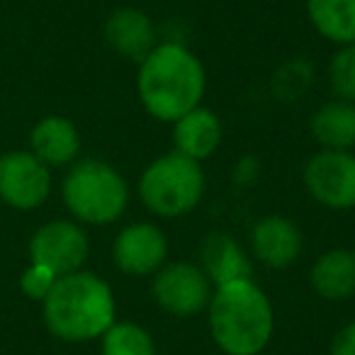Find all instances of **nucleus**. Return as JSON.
<instances>
[{
  "mask_svg": "<svg viewBox=\"0 0 355 355\" xmlns=\"http://www.w3.org/2000/svg\"><path fill=\"white\" fill-rule=\"evenodd\" d=\"M137 88L151 117L175 122L202 100L205 69L183 44L166 42L144 56Z\"/></svg>",
  "mask_w": 355,
  "mask_h": 355,
  "instance_id": "1",
  "label": "nucleus"
},
{
  "mask_svg": "<svg viewBox=\"0 0 355 355\" xmlns=\"http://www.w3.org/2000/svg\"><path fill=\"white\" fill-rule=\"evenodd\" d=\"M209 329L227 355H258L272 334V306L266 292L251 277L217 285L209 300Z\"/></svg>",
  "mask_w": 355,
  "mask_h": 355,
  "instance_id": "2",
  "label": "nucleus"
},
{
  "mask_svg": "<svg viewBox=\"0 0 355 355\" xmlns=\"http://www.w3.org/2000/svg\"><path fill=\"white\" fill-rule=\"evenodd\" d=\"M44 321L56 338L90 340L114 324V297L93 272H71L54 282L44 297Z\"/></svg>",
  "mask_w": 355,
  "mask_h": 355,
  "instance_id": "3",
  "label": "nucleus"
},
{
  "mask_svg": "<svg viewBox=\"0 0 355 355\" xmlns=\"http://www.w3.org/2000/svg\"><path fill=\"white\" fill-rule=\"evenodd\" d=\"M205 175L198 161L183 153H168L151 163L139 180V198L158 217H180L200 205Z\"/></svg>",
  "mask_w": 355,
  "mask_h": 355,
  "instance_id": "4",
  "label": "nucleus"
},
{
  "mask_svg": "<svg viewBox=\"0 0 355 355\" xmlns=\"http://www.w3.org/2000/svg\"><path fill=\"white\" fill-rule=\"evenodd\" d=\"M124 178L103 161H83L64 180V202L71 214L88 224H112L127 207Z\"/></svg>",
  "mask_w": 355,
  "mask_h": 355,
  "instance_id": "5",
  "label": "nucleus"
},
{
  "mask_svg": "<svg viewBox=\"0 0 355 355\" xmlns=\"http://www.w3.org/2000/svg\"><path fill=\"white\" fill-rule=\"evenodd\" d=\"M151 292L158 306L168 314L193 316L212 300V280L195 263H171L156 270Z\"/></svg>",
  "mask_w": 355,
  "mask_h": 355,
  "instance_id": "6",
  "label": "nucleus"
},
{
  "mask_svg": "<svg viewBox=\"0 0 355 355\" xmlns=\"http://www.w3.org/2000/svg\"><path fill=\"white\" fill-rule=\"evenodd\" d=\"M304 185L311 198L326 207H355V156L350 151L324 148L306 163Z\"/></svg>",
  "mask_w": 355,
  "mask_h": 355,
  "instance_id": "7",
  "label": "nucleus"
},
{
  "mask_svg": "<svg viewBox=\"0 0 355 355\" xmlns=\"http://www.w3.org/2000/svg\"><path fill=\"white\" fill-rule=\"evenodd\" d=\"M49 171L35 153L12 151L0 158V198L17 209L40 207L49 195Z\"/></svg>",
  "mask_w": 355,
  "mask_h": 355,
  "instance_id": "8",
  "label": "nucleus"
},
{
  "mask_svg": "<svg viewBox=\"0 0 355 355\" xmlns=\"http://www.w3.org/2000/svg\"><path fill=\"white\" fill-rule=\"evenodd\" d=\"M32 263L49 268L54 275H71L88 258V239L71 222H51L32 236Z\"/></svg>",
  "mask_w": 355,
  "mask_h": 355,
  "instance_id": "9",
  "label": "nucleus"
},
{
  "mask_svg": "<svg viewBox=\"0 0 355 355\" xmlns=\"http://www.w3.org/2000/svg\"><path fill=\"white\" fill-rule=\"evenodd\" d=\"M166 253L168 241L163 232L146 222L122 229L112 246L114 266L127 275H151L163 266Z\"/></svg>",
  "mask_w": 355,
  "mask_h": 355,
  "instance_id": "10",
  "label": "nucleus"
},
{
  "mask_svg": "<svg viewBox=\"0 0 355 355\" xmlns=\"http://www.w3.org/2000/svg\"><path fill=\"white\" fill-rule=\"evenodd\" d=\"M251 243L258 261L266 263L268 268H287L300 256L302 234L290 219L270 214L253 227Z\"/></svg>",
  "mask_w": 355,
  "mask_h": 355,
  "instance_id": "11",
  "label": "nucleus"
},
{
  "mask_svg": "<svg viewBox=\"0 0 355 355\" xmlns=\"http://www.w3.org/2000/svg\"><path fill=\"white\" fill-rule=\"evenodd\" d=\"M173 144L175 151L193 161L209 158L222 144V124L219 117L207 107H195L180 119H175L173 129Z\"/></svg>",
  "mask_w": 355,
  "mask_h": 355,
  "instance_id": "12",
  "label": "nucleus"
},
{
  "mask_svg": "<svg viewBox=\"0 0 355 355\" xmlns=\"http://www.w3.org/2000/svg\"><path fill=\"white\" fill-rule=\"evenodd\" d=\"M107 42L124 56L144 61V56L153 49V25L141 10L122 8L110 15L105 25Z\"/></svg>",
  "mask_w": 355,
  "mask_h": 355,
  "instance_id": "13",
  "label": "nucleus"
},
{
  "mask_svg": "<svg viewBox=\"0 0 355 355\" xmlns=\"http://www.w3.org/2000/svg\"><path fill=\"white\" fill-rule=\"evenodd\" d=\"M311 287L324 300H348L355 295V251L336 248L311 268Z\"/></svg>",
  "mask_w": 355,
  "mask_h": 355,
  "instance_id": "14",
  "label": "nucleus"
},
{
  "mask_svg": "<svg viewBox=\"0 0 355 355\" xmlns=\"http://www.w3.org/2000/svg\"><path fill=\"white\" fill-rule=\"evenodd\" d=\"M200 256H202V270L217 285L251 277V263L239 243L227 234H209L200 248Z\"/></svg>",
  "mask_w": 355,
  "mask_h": 355,
  "instance_id": "15",
  "label": "nucleus"
},
{
  "mask_svg": "<svg viewBox=\"0 0 355 355\" xmlns=\"http://www.w3.org/2000/svg\"><path fill=\"white\" fill-rule=\"evenodd\" d=\"M32 148L42 163L64 166L73 161L80 148V139L76 127L64 117H44L32 129Z\"/></svg>",
  "mask_w": 355,
  "mask_h": 355,
  "instance_id": "16",
  "label": "nucleus"
},
{
  "mask_svg": "<svg viewBox=\"0 0 355 355\" xmlns=\"http://www.w3.org/2000/svg\"><path fill=\"white\" fill-rule=\"evenodd\" d=\"M311 134L326 148L348 151L355 146V103L331 100L311 117Z\"/></svg>",
  "mask_w": 355,
  "mask_h": 355,
  "instance_id": "17",
  "label": "nucleus"
},
{
  "mask_svg": "<svg viewBox=\"0 0 355 355\" xmlns=\"http://www.w3.org/2000/svg\"><path fill=\"white\" fill-rule=\"evenodd\" d=\"M314 27L331 42H355V0H306Z\"/></svg>",
  "mask_w": 355,
  "mask_h": 355,
  "instance_id": "18",
  "label": "nucleus"
},
{
  "mask_svg": "<svg viewBox=\"0 0 355 355\" xmlns=\"http://www.w3.org/2000/svg\"><path fill=\"white\" fill-rule=\"evenodd\" d=\"M103 355H156V348L141 326L112 324L103 334Z\"/></svg>",
  "mask_w": 355,
  "mask_h": 355,
  "instance_id": "19",
  "label": "nucleus"
},
{
  "mask_svg": "<svg viewBox=\"0 0 355 355\" xmlns=\"http://www.w3.org/2000/svg\"><path fill=\"white\" fill-rule=\"evenodd\" d=\"M329 78H331V90L340 100L355 103V42L353 44H343V49L334 56L329 69Z\"/></svg>",
  "mask_w": 355,
  "mask_h": 355,
  "instance_id": "20",
  "label": "nucleus"
},
{
  "mask_svg": "<svg viewBox=\"0 0 355 355\" xmlns=\"http://www.w3.org/2000/svg\"><path fill=\"white\" fill-rule=\"evenodd\" d=\"M56 280H59V275H54L49 268L40 266V263H32V268H27L25 275H22L20 285L27 297H32V300H44L51 292Z\"/></svg>",
  "mask_w": 355,
  "mask_h": 355,
  "instance_id": "21",
  "label": "nucleus"
},
{
  "mask_svg": "<svg viewBox=\"0 0 355 355\" xmlns=\"http://www.w3.org/2000/svg\"><path fill=\"white\" fill-rule=\"evenodd\" d=\"M331 355H355V321L338 331L331 343Z\"/></svg>",
  "mask_w": 355,
  "mask_h": 355,
  "instance_id": "22",
  "label": "nucleus"
}]
</instances>
